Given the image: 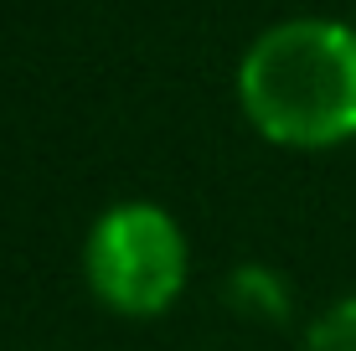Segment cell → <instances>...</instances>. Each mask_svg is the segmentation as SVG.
Returning a JSON list of instances; mask_svg holds the SVG:
<instances>
[{
    "label": "cell",
    "instance_id": "obj_4",
    "mask_svg": "<svg viewBox=\"0 0 356 351\" xmlns=\"http://www.w3.org/2000/svg\"><path fill=\"white\" fill-rule=\"evenodd\" d=\"M300 351H356V295H341L305 325Z\"/></svg>",
    "mask_w": 356,
    "mask_h": 351
},
{
    "label": "cell",
    "instance_id": "obj_3",
    "mask_svg": "<svg viewBox=\"0 0 356 351\" xmlns=\"http://www.w3.org/2000/svg\"><path fill=\"white\" fill-rule=\"evenodd\" d=\"M222 300L232 316L253 320V325H289L294 320V284L284 274L274 269V263H238V269L222 279Z\"/></svg>",
    "mask_w": 356,
    "mask_h": 351
},
{
    "label": "cell",
    "instance_id": "obj_2",
    "mask_svg": "<svg viewBox=\"0 0 356 351\" xmlns=\"http://www.w3.org/2000/svg\"><path fill=\"white\" fill-rule=\"evenodd\" d=\"M191 279V243L181 217L145 197L104 207L83 238V284L93 305L119 320H161Z\"/></svg>",
    "mask_w": 356,
    "mask_h": 351
},
{
    "label": "cell",
    "instance_id": "obj_1",
    "mask_svg": "<svg viewBox=\"0 0 356 351\" xmlns=\"http://www.w3.org/2000/svg\"><path fill=\"white\" fill-rule=\"evenodd\" d=\"M232 93L274 150L321 155L356 140V26L336 16L274 21L243 47Z\"/></svg>",
    "mask_w": 356,
    "mask_h": 351
}]
</instances>
